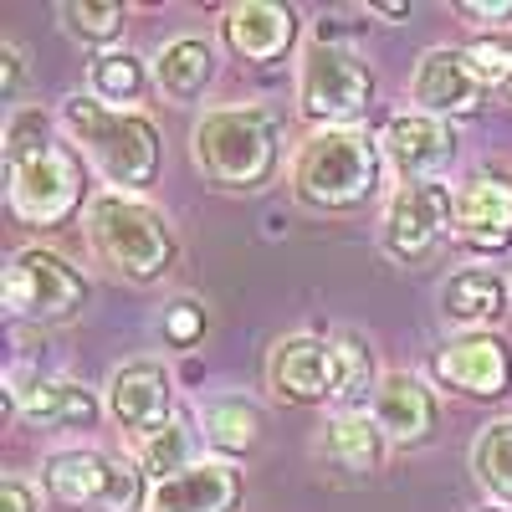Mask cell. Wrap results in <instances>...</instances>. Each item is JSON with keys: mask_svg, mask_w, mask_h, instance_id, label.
<instances>
[{"mask_svg": "<svg viewBox=\"0 0 512 512\" xmlns=\"http://www.w3.org/2000/svg\"><path fill=\"white\" fill-rule=\"evenodd\" d=\"M62 123L118 195H134V190L154 185V175H159V128L144 113L108 108L93 93H72V98H62Z\"/></svg>", "mask_w": 512, "mask_h": 512, "instance_id": "6da1fadb", "label": "cell"}, {"mask_svg": "<svg viewBox=\"0 0 512 512\" xmlns=\"http://www.w3.org/2000/svg\"><path fill=\"white\" fill-rule=\"evenodd\" d=\"M384 149L359 128H318L292 159L297 200L313 210H359L379 195Z\"/></svg>", "mask_w": 512, "mask_h": 512, "instance_id": "7a4b0ae2", "label": "cell"}, {"mask_svg": "<svg viewBox=\"0 0 512 512\" xmlns=\"http://www.w3.org/2000/svg\"><path fill=\"white\" fill-rule=\"evenodd\" d=\"M88 241L113 272L134 277V282H154L175 267V231L139 195L103 190L88 205Z\"/></svg>", "mask_w": 512, "mask_h": 512, "instance_id": "3957f363", "label": "cell"}, {"mask_svg": "<svg viewBox=\"0 0 512 512\" xmlns=\"http://www.w3.org/2000/svg\"><path fill=\"white\" fill-rule=\"evenodd\" d=\"M195 164L226 190H256L277 169V123L262 108H216L195 123Z\"/></svg>", "mask_w": 512, "mask_h": 512, "instance_id": "277c9868", "label": "cell"}, {"mask_svg": "<svg viewBox=\"0 0 512 512\" xmlns=\"http://www.w3.org/2000/svg\"><path fill=\"white\" fill-rule=\"evenodd\" d=\"M41 482H47L52 502L62 507H88V512H149V492H144V466L123 461L108 451H88L72 446L57 451L41 466Z\"/></svg>", "mask_w": 512, "mask_h": 512, "instance_id": "5b68a950", "label": "cell"}, {"mask_svg": "<svg viewBox=\"0 0 512 512\" xmlns=\"http://www.w3.org/2000/svg\"><path fill=\"white\" fill-rule=\"evenodd\" d=\"M297 103L318 128H349L374 103V72L359 52L318 41L297 67Z\"/></svg>", "mask_w": 512, "mask_h": 512, "instance_id": "8992f818", "label": "cell"}, {"mask_svg": "<svg viewBox=\"0 0 512 512\" xmlns=\"http://www.w3.org/2000/svg\"><path fill=\"white\" fill-rule=\"evenodd\" d=\"M0 297H6V308L16 318L62 323V318H72L82 303H88V282H82V272L67 262V256H57L47 246H26V251H16V262L6 267Z\"/></svg>", "mask_w": 512, "mask_h": 512, "instance_id": "52a82bcc", "label": "cell"}, {"mask_svg": "<svg viewBox=\"0 0 512 512\" xmlns=\"http://www.w3.org/2000/svg\"><path fill=\"white\" fill-rule=\"evenodd\" d=\"M6 185H11V210L26 226H62L82 205V159L57 144L36 159L6 164Z\"/></svg>", "mask_w": 512, "mask_h": 512, "instance_id": "ba28073f", "label": "cell"}, {"mask_svg": "<svg viewBox=\"0 0 512 512\" xmlns=\"http://www.w3.org/2000/svg\"><path fill=\"white\" fill-rule=\"evenodd\" d=\"M446 231H456V190L441 180L400 185L390 210H384V251L405 267L425 262L446 241Z\"/></svg>", "mask_w": 512, "mask_h": 512, "instance_id": "9c48e42d", "label": "cell"}, {"mask_svg": "<svg viewBox=\"0 0 512 512\" xmlns=\"http://www.w3.org/2000/svg\"><path fill=\"white\" fill-rule=\"evenodd\" d=\"M267 384L287 405L344 400V354H338V338H313V333L282 338L267 359Z\"/></svg>", "mask_w": 512, "mask_h": 512, "instance_id": "30bf717a", "label": "cell"}, {"mask_svg": "<svg viewBox=\"0 0 512 512\" xmlns=\"http://www.w3.org/2000/svg\"><path fill=\"white\" fill-rule=\"evenodd\" d=\"M103 405L118 420V431L149 441L175 420V379H169V369L159 359H128L108 374Z\"/></svg>", "mask_w": 512, "mask_h": 512, "instance_id": "8fae6325", "label": "cell"}, {"mask_svg": "<svg viewBox=\"0 0 512 512\" xmlns=\"http://www.w3.org/2000/svg\"><path fill=\"white\" fill-rule=\"evenodd\" d=\"M379 149H384V159L395 164V175H400L405 185H415V180H441L446 169L456 164V134H451V123L420 113V108L395 113L390 123H384Z\"/></svg>", "mask_w": 512, "mask_h": 512, "instance_id": "7c38bea8", "label": "cell"}, {"mask_svg": "<svg viewBox=\"0 0 512 512\" xmlns=\"http://www.w3.org/2000/svg\"><path fill=\"white\" fill-rule=\"evenodd\" d=\"M436 374L451 384V390L472 395V400H497V395L512 390V349L492 328L461 333L436 354Z\"/></svg>", "mask_w": 512, "mask_h": 512, "instance_id": "4fadbf2b", "label": "cell"}, {"mask_svg": "<svg viewBox=\"0 0 512 512\" xmlns=\"http://www.w3.org/2000/svg\"><path fill=\"white\" fill-rule=\"evenodd\" d=\"M482 77L472 67L466 52H451V47H436L415 62V77H410V98L420 113L431 118H466L482 108Z\"/></svg>", "mask_w": 512, "mask_h": 512, "instance_id": "5bb4252c", "label": "cell"}, {"mask_svg": "<svg viewBox=\"0 0 512 512\" xmlns=\"http://www.w3.org/2000/svg\"><path fill=\"white\" fill-rule=\"evenodd\" d=\"M456 241L482 256H497L512 246V180L477 175L456 185Z\"/></svg>", "mask_w": 512, "mask_h": 512, "instance_id": "9a60e30c", "label": "cell"}, {"mask_svg": "<svg viewBox=\"0 0 512 512\" xmlns=\"http://www.w3.org/2000/svg\"><path fill=\"white\" fill-rule=\"evenodd\" d=\"M436 420H441V405H436L431 390H425V379H415L410 369H395V374L379 379V390H374V425L384 431V441L425 446L436 436Z\"/></svg>", "mask_w": 512, "mask_h": 512, "instance_id": "2e32d148", "label": "cell"}, {"mask_svg": "<svg viewBox=\"0 0 512 512\" xmlns=\"http://www.w3.org/2000/svg\"><path fill=\"white\" fill-rule=\"evenodd\" d=\"M11 405L26 425L36 431H88L98 420V395L77 379H36V384H16Z\"/></svg>", "mask_w": 512, "mask_h": 512, "instance_id": "e0dca14e", "label": "cell"}, {"mask_svg": "<svg viewBox=\"0 0 512 512\" xmlns=\"http://www.w3.org/2000/svg\"><path fill=\"white\" fill-rule=\"evenodd\" d=\"M241 502V472L231 461H195L190 472L154 482L149 512H236Z\"/></svg>", "mask_w": 512, "mask_h": 512, "instance_id": "ac0fdd59", "label": "cell"}, {"mask_svg": "<svg viewBox=\"0 0 512 512\" xmlns=\"http://www.w3.org/2000/svg\"><path fill=\"white\" fill-rule=\"evenodd\" d=\"M221 36L241 62H277L297 41V16L287 6H272V0H246V6L226 11Z\"/></svg>", "mask_w": 512, "mask_h": 512, "instance_id": "d6986e66", "label": "cell"}, {"mask_svg": "<svg viewBox=\"0 0 512 512\" xmlns=\"http://www.w3.org/2000/svg\"><path fill=\"white\" fill-rule=\"evenodd\" d=\"M318 456L333 466V472H349V477H374L384 466V431L374 425V415L344 410L338 420L323 425V441Z\"/></svg>", "mask_w": 512, "mask_h": 512, "instance_id": "ffe728a7", "label": "cell"}, {"mask_svg": "<svg viewBox=\"0 0 512 512\" xmlns=\"http://www.w3.org/2000/svg\"><path fill=\"white\" fill-rule=\"evenodd\" d=\"M507 282L492 272V267H466V272H456L446 287H441V313L451 318V323H461V328H472V333H482V328H492L502 313H507Z\"/></svg>", "mask_w": 512, "mask_h": 512, "instance_id": "44dd1931", "label": "cell"}, {"mask_svg": "<svg viewBox=\"0 0 512 512\" xmlns=\"http://www.w3.org/2000/svg\"><path fill=\"white\" fill-rule=\"evenodd\" d=\"M210 77H216V52H210V41H200V36L169 41V47L159 52V62H154L159 93H164V98H175V103H195V98H205Z\"/></svg>", "mask_w": 512, "mask_h": 512, "instance_id": "7402d4cb", "label": "cell"}, {"mask_svg": "<svg viewBox=\"0 0 512 512\" xmlns=\"http://www.w3.org/2000/svg\"><path fill=\"white\" fill-rule=\"evenodd\" d=\"M472 472L482 492L512 512V420H492L472 446Z\"/></svg>", "mask_w": 512, "mask_h": 512, "instance_id": "603a6c76", "label": "cell"}, {"mask_svg": "<svg viewBox=\"0 0 512 512\" xmlns=\"http://www.w3.org/2000/svg\"><path fill=\"white\" fill-rule=\"evenodd\" d=\"M88 82H93V98L98 103H134V98H144V88H149V67L134 57V52H98L93 62H88Z\"/></svg>", "mask_w": 512, "mask_h": 512, "instance_id": "cb8c5ba5", "label": "cell"}, {"mask_svg": "<svg viewBox=\"0 0 512 512\" xmlns=\"http://www.w3.org/2000/svg\"><path fill=\"white\" fill-rule=\"evenodd\" d=\"M256 431H262V415H256V405H246V400H216L205 410V441L216 451H226V456L251 451Z\"/></svg>", "mask_w": 512, "mask_h": 512, "instance_id": "d4e9b609", "label": "cell"}, {"mask_svg": "<svg viewBox=\"0 0 512 512\" xmlns=\"http://www.w3.org/2000/svg\"><path fill=\"white\" fill-rule=\"evenodd\" d=\"M139 466H144V477H154V482H169V477L190 472V466H195V431L185 420H169L159 436L144 441Z\"/></svg>", "mask_w": 512, "mask_h": 512, "instance_id": "484cf974", "label": "cell"}, {"mask_svg": "<svg viewBox=\"0 0 512 512\" xmlns=\"http://www.w3.org/2000/svg\"><path fill=\"white\" fill-rule=\"evenodd\" d=\"M62 26L77 41H88V47H108L113 52V41L123 36V6L118 0H67Z\"/></svg>", "mask_w": 512, "mask_h": 512, "instance_id": "4316f807", "label": "cell"}, {"mask_svg": "<svg viewBox=\"0 0 512 512\" xmlns=\"http://www.w3.org/2000/svg\"><path fill=\"white\" fill-rule=\"evenodd\" d=\"M47 149H57L52 144V118L41 113V108H16L6 118V164L36 159V154H47Z\"/></svg>", "mask_w": 512, "mask_h": 512, "instance_id": "83f0119b", "label": "cell"}, {"mask_svg": "<svg viewBox=\"0 0 512 512\" xmlns=\"http://www.w3.org/2000/svg\"><path fill=\"white\" fill-rule=\"evenodd\" d=\"M338 354H344V400L338 405H354L374 384V354H369V344L359 333H338Z\"/></svg>", "mask_w": 512, "mask_h": 512, "instance_id": "f1b7e54d", "label": "cell"}, {"mask_svg": "<svg viewBox=\"0 0 512 512\" xmlns=\"http://www.w3.org/2000/svg\"><path fill=\"white\" fill-rule=\"evenodd\" d=\"M466 57H472L482 88H507V82H512V41H507V36H482V41H472V47H466Z\"/></svg>", "mask_w": 512, "mask_h": 512, "instance_id": "f546056e", "label": "cell"}, {"mask_svg": "<svg viewBox=\"0 0 512 512\" xmlns=\"http://www.w3.org/2000/svg\"><path fill=\"white\" fill-rule=\"evenodd\" d=\"M200 333H205V308L195 303V297H180V303L164 308V338L175 349H190Z\"/></svg>", "mask_w": 512, "mask_h": 512, "instance_id": "4dcf8cb0", "label": "cell"}, {"mask_svg": "<svg viewBox=\"0 0 512 512\" xmlns=\"http://www.w3.org/2000/svg\"><path fill=\"white\" fill-rule=\"evenodd\" d=\"M0 67H6V77H0V98H16V93H21V77H26L16 41H6V47H0Z\"/></svg>", "mask_w": 512, "mask_h": 512, "instance_id": "1f68e13d", "label": "cell"}, {"mask_svg": "<svg viewBox=\"0 0 512 512\" xmlns=\"http://www.w3.org/2000/svg\"><path fill=\"white\" fill-rule=\"evenodd\" d=\"M0 512H36V492L21 477H6L0 482Z\"/></svg>", "mask_w": 512, "mask_h": 512, "instance_id": "d6a6232c", "label": "cell"}, {"mask_svg": "<svg viewBox=\"0 0 512 512\" xmlns=\"http://www.w3.org/2000/svg\"><path fill=\"white\" fill-rule=\"evenodd\" d=\"M456 11L466 21H512V0H461Z\"/></svg>", "mask_w": 512, "mask_h": 512, "instance_id": "836d02e7", "label": "cell"}, {"mask_svg": "<svg viewBox=\"0 0 512 512\" xmlns=\"http://www.w3.org/2000/svg\"><path fill=\"white\" fill-rule=\"evenodd\" d=\"M487 512H507V507H487Z\"/></svg>", "mask_w": 512, "mask_h": 512, "instance_id": "e575fe53", "label": "cell"}, {"mask_svg": "<svg viewBox=\"0 0 512 512\" xmlns=\"http://www.w3.org/2000/svg\"><path fill=\"white\" fill-rule=\"evenodd\" d=\"M507 98H512V82H507Z\"/></svg>", "mask_w": 512, "mask_h": 512, "instance_id": "d590c367", "label": "cell"}]
</instances>
